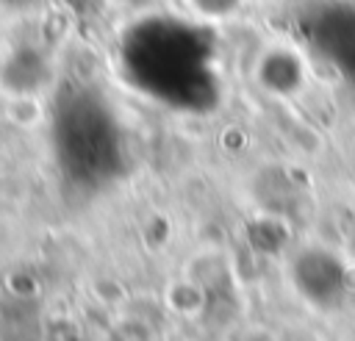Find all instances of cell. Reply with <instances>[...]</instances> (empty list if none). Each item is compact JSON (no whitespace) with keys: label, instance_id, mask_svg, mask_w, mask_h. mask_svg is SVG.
Instances as JSON below:
<instances>
[{"label":"cell","instance_id":"cell-1","mask_svg":"<svg viewBox=\"0 0 355 341\" xmlns=\"http://www.w3.org/2000/svg\"><path fill=\"white\" fill-rule=\"evenodd\" d=\"M64 122L80 130V141H61L64 164L75 172V177H92V183H103L116 166L119 158V130L114 128L108 111L100 103L92 100H78Z\"/></svg>","mask_w":355,"mask_h":341},{"label":"cell","instance_id":"cell-2","mask_svg":"<svg viewBox=\"0 0 355 341\" xmlns=\"http://www.w3.org/2000/svg\"><path fill=\"white\" fill-rule=\"evenodd\" d=\"M291 283L302 299L316 308H336L347 297L344 263L327 250H302L291 261Z\"/></svg>","mask_w":355,"mask_h":341},{"label":"cell","instance_id":"cell-3","mask_svg":"<svg viewBox=\"0 0 355 341\" xmlns=\"http://www.w3.org/2000/svg\"><path fill=\"white\" fill-rule=\"evenodd\" d=\"M349 250H352V255H355V222H352V233H349Z\"/></svg>","mask_w":355,"mask_h":341}]
</instances>
